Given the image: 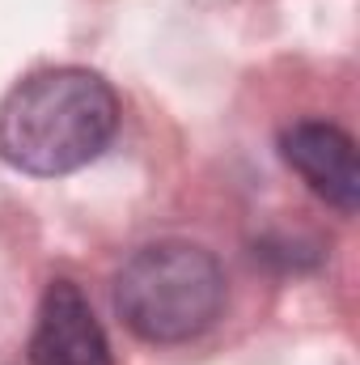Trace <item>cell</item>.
Returning <instances> with one entry per match:
<instances>
[{
  "label": "cell",
  "mask_w": 360,
  "mask_h": 365,
  "mask_svg": "<svg viewBox=\"0 0 360 365\" xmlns=\"http://www.w3.org/2000/svg\"><path fill=\"white\" fill-rule=\"evenodd\" d=\"M119 128L115 90L85 68H43L0 102V158L55 179L90 166Z\"/></svg>",
  "instance_id": "6da1fadb"
},
{
  "label": "cell",
  "mask_w": 360,
  "mask_h": 365,
  "mask_svg": "<svg viewBox=\"0 0 360 365\" xmlns=\"http://www.w3.org/2000/svg\"><path fill=\"white\" fill-rule=\"evenodd\" d=\"M280 149H284V162L322 200H331L339 212H356L360 200L356 145L344 128L322 123V119H301V123L284 128Z\"/></svg>",
  "instance_id": "277c9868"
},
{
  "label": "cell",
  "mask_w": 360,
  "mask_h": 365,
  "mask_svg": "<svg viewBox=\"0 0 360 365\" xmlns=\"http://www.w3.org/2000/svg\"><path fill=\"white\" fill-rule=\"evenodd\" d=\"M34 365H115L106 331L73 280H51L30 336Z\"/></svg>",
  "instance_id": "3957f363"
},
{
  "label": "cell",
  "mask_w": 360,
  "mask_h": 365,
  "mask_svg": "<svg viewBox=\"0 0 360 365\" xmlns=\"http://www.w3.org/2000/svg\"><path fill=\"white\" fill-rule=\"evenodd\" d=\"M115 310L149 344H186L221 319L225 272L195 242H149L115 276Z\"/></svg>",
  "instance_id": "7a4b0ae2"
}]
</instances>
